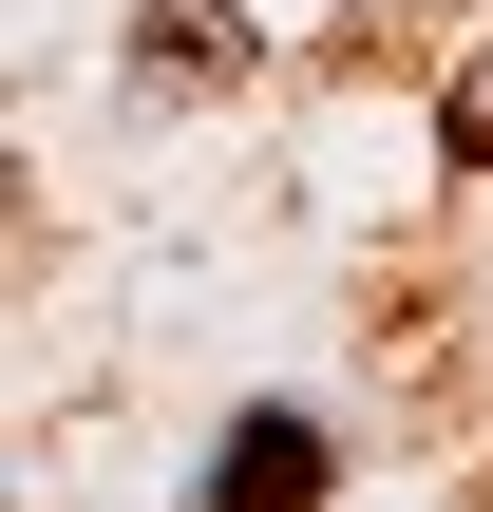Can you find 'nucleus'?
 I'll return each instance as SVG.
<instances>
[{"label":"nucleus","instance_id":"nucleus-2","mask_svg":"<svg viewBox=\"0 0 493 512\" xmlns=\"http://www.w3.org/2000/svg\"><path fill=\"white\" fill-rule=\"evenodd\" d=\"M456 152H493V76H475V95H456Z\"/></svg>","mask_w":493,"mask_h":512},{"label":"nucleus","instance_id":"nucleus-1","mask_svg":"<svg viewBox=\"0 0 493 512\" xmlns=\"http://www.w3.org/2000/svg\"><path fill=\"white\" fill-rule=\"evenodd\" d=\"M323 494H342V437H323L304 399H247V418L209 437V494L190 512H323Z\"/></svg>","mask_w":493,"mask_h":512}]
</instances>
